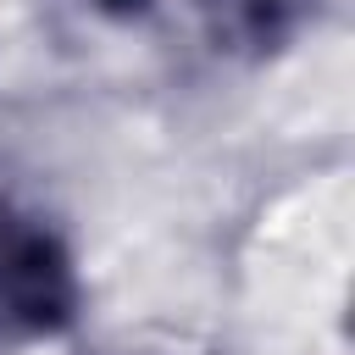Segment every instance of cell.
<instances>
[{
	"mask_svg": "<svg viewBox=\"0 0 355 355\" xmlns=\"http://www.w3.org/2000/svg\"><path fill=\"white\" fill-rule=\"evenodd\" d=\"M78 316L72 250L33 216L0 200V344L55 338Z\"/></svg>",
	"mask_w": 355,
	"mask_h": 355,
	"instance_id": "1",
	"label": "cell"
},
{
	"mask_svg": "<svg viewBox=\"0 0 355 355\" xmlns=\"http://www.w3.org/2000/svg\"><path fill=\"white\" fill-rule=\"evenodd\" d=\"M216 50L233 55H272L294 44V33L316 17V0H200Z\"/></svg>",
	"mask_w": 355,
	"mask_h": 355,
	"instance_id": "2",
	"label": "cell"
},
{
	"mask_svg": "<svg viewBox=\"0 0 355 355\" xmlns=\"http://www.w3.org/2000/svg\"><path fill=\"white\" fill-rule=\"evenodd\" d=\"M94 11H105V17H116V22H133V17H144L150 11V0H89Z\"/></svg>",
	"mask_w": 355,
	"mask_h": 355,
	"instance_id": "3",
	"label": "cell"
}]
</instances>
